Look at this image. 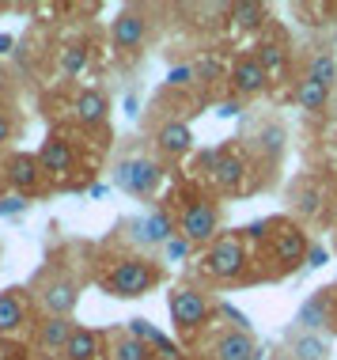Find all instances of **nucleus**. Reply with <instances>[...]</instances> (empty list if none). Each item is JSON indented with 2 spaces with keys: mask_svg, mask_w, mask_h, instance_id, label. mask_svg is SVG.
I'll return each mask as SVG.
<instances>
[{
  "mask_svg": "<svg viewBox=\"0 0 337 360\" xmlns=\"http://www.w3.org/2000/svg\"><path fill=\"white\" fill-rule=\"evenodd\" d=\"M307 250H311V236L303 231V224H296L292 217H269V236L254 250L258 269L250 281H284L307 262Z\"/></svg>",
  "mask_w": 337,
  "mask_h": 360,
  "instance_id": "nucleus-1",
  "label": "nucleus"
},
{
  "mask_svg": "<svg viewBox=\"0 0 337 360\" xmlns=\"http://www.w3.org/2000/svg\"><path fill=\"white\" fill-rule=\"evenodd\" d=\"M163 277H167L163 262H156L152 255H140V250H125V255H114L103 262L99 274H95V285L114 300H140L148 292H156Z\"/></svg>",
  "mask_w": 337,
  "mask_h": 360,
  "instance_id": "nucleus-2",
  "label": "nucleus"
},
{
  "mask_svg": "<svg viewBox=\"0 0 337 360\" xmlns=\"http://www.w3.org/2000/svg\"><path fill=\"white\" fill-rule=\"evenodd\" d=\"M171 201H175L171 212L178 220V236H186L197 250H205L213 239H220V231H224V209H220V201L209 190L178 186Z\"/></svg>",
  "mask_w": 337,
  "mask_h": 360,
  "instance_id": "nucleus-3",
  "label": "nucleus"
},
{
  "mask_svg": "<svg viewBox=\"0 0 337 360\" xmlns=\"http://www.w3.org/2000/svg\"><path fill=\"white\" fill-rule=\"evenodd\" d=\"M250 266H254V250L239 231H220L205 250L197 255V274L213 285H235V281H250Z\"/></svg>",
  "mask_w": 337,
  "mask_h": 360,
  "instance_id": "nucleus-4",
  "label": "nucleus"
},
{
  "mask_svg": "<svg viewBox=\"0 0 337 360\" xmlns=\"http://www.w3.org/2000/svg\"><path fill=\"white\" fill-rule=\"evenodd\" d=\"M27 288H31L34 307L42 311V319H72L76 304H80V281H76V274L65 262L42 266Z\"/></svg>",
  "mask_w": 337,
  "mask_h": 360,
  "instance_id": "nucleus-5",
  "label": "nucleus"
},
{
  "mask_svg": "<svg viewBox=\"0 0 337 360\" xmlns=\"http://www.w3.org/2000/svg\"><path fill=\"white\" fill-rule=\"evenodd\" d=\"M220 304L213 296H209L205 288L197 285H175L167 292V311H171V326H175L178 342H197L201 334L209 330V323H213V311Z\"/></svg>",
  "mask_w": 337,
  "mask_h": 360,
  "instance_id": "nucleus-6",
  "label": "nucleus"
},
{
  "mask_svg": "<svg viewBox=\"0 0 337 360\" xmlns=\"http://www.w3.org/2000/svg\"><path fill=\"white\" fill-rule=\"evenodd\" d=\"M34 155H38V167H42V174H46V182H50V186H61V190L76 186V174H80V155H76L72 137H65V133L53 129Z\"/></svg>",
  "mask_w": 337,
  "mask_h": 360,
  "instance_id": "nucleus-7",
  "label": "nucleus"
},
{
  "mask_svg": "<svg viewBox=\"0 0 337 360\" xmlns=\"http://www.w3.org/2000/svg\"><path fill=\"white\" fill-rule=\"evenodd\" d=\"M163 163L159 160H148V155H129V160L118 163V171H114V182H118V190L133 193V198L140 201H152L163 182Z\"/></svg>",
  "mask_w": 337,
  "mask_h": 360,
  "instance_id": "nucleus-8",
  "label": "nucleus"
},
{
  "mask_svg": "<svg viewBox=\"0 0 337 360\" xmlns=\"http://www.w3.org/2000/svg\"><path fill=\"white\" fill-rule=\"evenodd\" d=\"M292 330H303V334H337V285H326L319 292L300 304L296 311V326Z\"/></svg>",
  "mask_w": 337,
  "mask_h": 360,
  "instance_id": "nucleus-9",
  "label": "nucleus"
},
{
  "mask_svg": "<svg viewBox=\"0 0 337 360\" xmlns=\"http://www.w3.org/2000/svg\"><path fill=\"white\" fill-rule=\"evenodd\" d=\"M34 296L23 285H8L0 292V342H15L34 323Z\"/></svg>",
  "mask_w": 337,
  "mask_h": 360,
  "instance_id": "nucleus-10",
  "label": "nucleus"
},
{
  "mask_svg": "<svg viewBox=\"0 0 337 360\" xmlns=\"http://www.w3.org/2000/svg\"><path fill=\"white\" fill-rule=\"evenodd\" d=\"M4 182L12 186V193H19V198H42L46 190H50V182H46L42 167H38V155L31 152H12L4 160Z\"/></svg>",
  "mask_w": 337,
  "mask_h": 360,
  "instance_id": "nucleus-11",
  "label": "nucleus"
},
{
  "mask_svg": "<svg viewBox=\"0 0 337 360\" xmlns=\"http://www.w3.org/2000/svg\"><path fill=\"white\" fill-rule=\"evenodd\" d=\"M288 201H292V212H296V224H307V220H319L326 205H330V190H326L322 179H315V174H303V179L292 182V190H288Z\"/></svg>",
  "mask_w": 337,
  "mask_h": 360,
  "instance_id": "nucleus-12",
  "label": "nucleus"
},
{
  "mask_svg": "<svg viewBox=\"0 0 337 360\" xmlns=\"http://www.w3.org/2000/svg\"><path fill=\"white\" fill-rule=\"evenodd\" d=\"M246 174H250V152L243 148V144H224L220 163H216V171L209 174V179H213V186L220 193H243L246 190Z\"/></svg>",
  "mask_w": 337,
  "mask_h": 360,
  "instance_id": "nucleus-13",
  "label": "nucleus"
},
{
  "mask_svg": "<svg viewBox=\"0 0 337 360\" xmlns=\"http://www.w3.org/2000/svg\"><path fill=\"white\" fill-rule=\"evenodd\" d=\"M110 42H114V50H121V53H140L144 42H148V15L133 4L121 8V12L110 19Z\"/></svg>",
  "mask_w": 337,
  "mask_h": 360,
  "instance_id": "nucleus-14",
  "label": "nucleus"
},
{
  "mask_svg": "<svg viewBox=\"0 0 337 360\" xmlns=\"http://www.w3.org/2000/svg\"><path fill=\"white\" fill-rule=\"evenodd\" d=\"M227 84H231V91H235V99L243 103V99H254V95L265 91L269 72L258 65L254 53H239L235 61H231V69H227Z\"/></svg>",
  "mask_w": 337,
  "mask_h": 360,
  "instance_id": "nucleus-15",
  "label": "nucleus"
},
{
  "mask_svg": "<svg viewBox=\"0 0 337 360\" xmlns=\"http://www.w3.org/2000/svg\"><path fill=\"white\" fill-rule=\"evenodd\" d=\"M209 360H262V349H258L254 334L227 326L209 338Z\"/></svg>",
  "mask_w": 337,
  "mask_h": 360,
  "instance_id": "nucleus-16",
  "label": "nucleus"
},
{
  "mask_svg": "<svg viewBox=\"0 0 337 360\" xmlns=\"http://www.w3.org/2000/svg\"><path fill=\"white\" fill-rule=\"evenodd\" d=\"M133 228H137L140 247H167L178 236V220L171 212V205H156L152 212H144L140 220H133Z\"/></svg>",
  "mask_w": 337,
  "mask_h": 360,
  "instance_id": "nucleus-17",
  "label": "nucleus"
},
{
  "mask_svg": "<svg viewBox=\"0 0 337 360\" xmlns=\"http://www.w3.org/2000/svg\"><path fill=\"white\" fill-rule=\"evenodd\" d=\"M254 57H258V65H262V69L269 72V80H273V76H284V72H288V65H292V50H288V38L277 31V27H269V31L258 38Z\"/></svg>",
  "mask_w": 337,
  "mask_h": 360,
  "instance_id": "nucleus-18",
  "label": "nucleus"
},
{
  "mask_svg": "<svg viewBox=\"0 0 337 360\" xmlns=\"http://www.w3.org/2000/svg\"><path fill=\"white\" fill-rule=\"evenodd\" d=\"M72 118L80 129H103L110 118V103L103 91H95V87H80L72 99Z\"/></svg>",
  "mask_w": 337,
  "mask_h": 360,
  "instance_id": "nucleus-19",
  "label": "nucleus"
},
{
  "mask_svg": "<svg viewBox=\"0 0 337 360\" xmlns=\"http://www.w3.org/2000/svg\"><path fill=\"white\" fill-rule=\"evenodd\" d=\"M156 152L163 160H182V155L194 152V129H190V122H163L156 129Z\"/></svg>",
  "mask_w": 337,
  "mask_h": 360,
  "instance_id": "nucleus-20",
  "label": "nucleus"
},
{
  "mask_svg": "<svg viewBox=\"0 0 337 360\" xmlns=\"http://www.w3.org/2000/svg\"><path fill=\"white\" fill-rule=\"evenodd\" d=\"M72 330H76L72 319H38V323H34V349H38V353H46V356L61 360L65 345H69V338H72Z\"/></svg>",
  "mask_w": 337,
  "mask_h": 360,
  "instance_id": "nucleus-21",
  "label": "nucleus"
},
{
  "mask_svg": "<svg viewBox=\"0 0 337 360\" xmlns=\"http://www.w3.org/2000/svg\"><path fill=\"white\" fill-rule=\"evenodd\" d=\"M61 360H110L107 334H103V330H91V326H76Z\"/></svg>",
  "mask_w": 337,
  "mask_h": 360,
  "instance_id": "nucleus-22",
  "label": "nucleus"
},
{
  "mask_svg": "<svg viewBox=\"0 0 337 360\" xmlns=\"http://www.w3.org/2000/svg\"><path fill=\"white\" fill-rule=\"evenodd\" d=\"M288 353H292V360H330V338L292 330L288 334Z\"/></svg>",
  "mask_w": 337,
  "mask_h": 360,
  "instance_id": "nucleus-23",
  "label": "nucleus"
},
{
  "mask_svg": "<svg viewBox=\"0 0 337 360\" xmlns=\"http://www.w3.org/2000/svg\"><path fill=\"white\" fill-rule=\"evenodd\" d=\"M227 15H231V27H235L239 34H254L269 23L265 4H258V0H239V4L227 8Z\"/></svg>",
  "mask_w": 337,
  "mask_h": 360,
  "instance_id": "nucleus-24",
  "label": "nucleus"
},
{
  "mask_svg": "<svg viewBox=\"0 0 337 360\" xmlns=\"http://www.w3.org/2000/svg\"><path fill=\"white\" fill-rule=\"evenodd\" d=\"M107 342H110L107 345L110 360H156V356H152V349L144 345V342H137L129 330H110Z\"/></svg>",
  "mask_w": 337,
  "mask_h": 360,
  "instance_id": "nucleus-25",
  "label": "nucleus"
},
{
  "mask_svg": "<svg viewBox=\"0 0 337 360\" xmlns=\"http://www.w3.org/2000/svg\"><path fill=\"white\" fill-rule=\"evenodd\" d=\"M307 80H315V84H322V87H333L337 80V57L330 46H319L311 57H307V69H303Z\"/></svg>",
  "mask_w": 337,
  "mask_h": 360,
  "instance_id": "nucleus-26",
  "label": "nucleus"
},
{
  "mask_svg": "<svg viewBox=\"0 0 337 360\" xmlns=\"http://www.w3.org/2000/svg\"><path fill=\"white\" fill-rule=\"evenodd\" d=\"M296 103H300V110L307 114H322L326 106H330V87L315 84V80H296Z\"/></svg>",
  "mask_w": 337,
  "mask_h": 360,
  "instance_id": "nucleus-27",
  "label": "nucleus"
},
{
  "mask_svg": "<svg viewBox=\"0 0 337 360\" xmlns=\"http://www.w3.org/2000/svg\"><path fill=\"white\" fill-rule=\"evenodd\" d=\"M57 69H61V76H80L88 69V50H84L80 42L61 46V50H57Z\"/></svg>",
  "mask_w": 337,
  "mask_h": 360,
  "instance_id": "nucleus-28",
  "label": "nucleus"
},
{
  "mask_svg": "<svg viewBox=\"0 0 337 360\" xmlns=\"http://www.w3.org/2000/svg\"><path fill=\"white\" fill-rule=\"evenodd\" d=\"M258 152H262L265 155V160H281V155H284V129H281V125H262V129H258Z\"/></svg>",
  "mask_w": 337,
  "mask_h": 360,
  "instance_id": "nucleus-29",
  "label": "nucleus"
},
{
  "mask_svg": "<svg viewBox=\"0 0 337 360\" xmlns=\"http://www.w3.org/2000/svg\"><path fill=\"white\" fill-rule=\"evenodd\" d=\"M125 330H129V334L137 338V342H144V345H148V349H152V345H156L159 338H163L159 330H156V326L148 323V319H129V326H125Z\"/></svg>",
  "mask_w": 337,
  "mask_h": 360,
  "instance_id": "nucleus-30",
  "label": "nucleus"
},
{
  "mask_svg": "<svg viewBox=\"0 0 337 360\" xmlns=\"http://www.w3.org/2000/svg\"><path fill=\"white\" fill-rule=\"evenodd\" d=\"M197 84V72L194 65H175V69L167 72V87H178V91H186V87Z\"/></svg>",
  "mask_w": 337,
  "mask_h": 360,
  "instance_id": "nucleus-31",
  "label": "nucleus"
},
{
  "mask_svg": "<svg viewBox=\"0 0 337 360\" xmlns=\"http://www.w3.org/2000/svg\"><path fill=\"white\" fill-rule=\"evenodd\" d=\"M163 250H167V262H186V258L194 255L197 247H194V243H190L186 236H175V239H171V243H167V247H163Z\"/></svg>",
  "mask_w": 337,
  "mask_h": 360,
  "instance_id": "nucleus-32",
  "label": "nucleus"
},
{
  "mask_svg": "<svg viewBox=\"0 0 337 360\" xmlns=\"http://www.w3.org/2000/svg\"><path fill=\"white\" fill-rule=\"evenodd\" d=\"M152 356H156V360H186V353H182V345H175L167 334H163L159 342L152 345Z\"/></svg>",
  "mask_w": 337,
  "mask_h": 360,
  "instance_id": "nucleus-33",
  "label": "nucleus"
},
{
  "mask_svg": "<svg viewBox=\"0 0 337 360\" xmlns=\"http://www.w3.org/2000/svg\"><path fill=\"white\" fill-rule=\"evenodd\" d=\"M31 201L27 198H19V193H8V198H0V217H19Z\"/></svg>",
  "mask_w": 337,
  "mask_h": 360,
  "instance_id": "nucleus-34",
  "label": "nucleus"
},
{
  "mask_svg": "<svg viewBox=\"0 0 337 360\" xmlns=\"http://www.w3.org/2000/svg\"><path fill=\"white\" fill-rule=\"evenodd\" d=\"M326 262H330V250H326L322 243H311V250H307V262H303V266H307V269H322Z\"/></svg>",
  "mask_w": 337,
  "mask_h": 360,
  "instance_id": "nucleus-35",
  "label": "nucleus"
},
{
  "mask_svg": "<svg viewBox=\"0 0 337 360\" xmlns=\"http://www.w3.org/2000/svg\"><path fill=\"white\" fill-rule=\"evenodd\" d=\"M216 311H220V315H227V319H231V326H235V330H246V334H250V319H246L239 307H231V304H220Z\"/></svg>",
  "mask_w": 337,
  "mask_h": 360,
  "instance_id": "nucleus-36",
  "label": "nucleus"
},
{
  "mask_svg": "<svg viewBox=\"0 0 337 360\" xmlns=\"http://www.w3.org/2000/svg\"><path fill=\"white\" fill-rule=\"evenodd\" d=\"M12 137H15V118H12V110H4V106H0V148H4Z\"/></svg>",
  "mask_w": 337,
  "mask_h": 360,
  "instance_id": "nucleus-37",
  "label": "nucleus"
},
{
  "mask_svg": "<svg viewBox=\"0 0 337 360\" xmlns=\"http://www.w3.org/2000/svg\"><path fill=\"white\" fill-rule=\"evenodd\" d=\"M194 72H197V80H201V84H213L216 76H220L216 61H197V65H194Z\"/></svg>",
  "mask_w": 337,
  "mask_h": 360,
  "instance_id": "nucleus-38",
  "label": "nucleus"
},
{
  "mask_svg": "<svg viewBox=\"0 0 337 360\" xmlns=\"http://www.w3.org/2000/svg\"><path fill=\"white\" fill-rule=\"evenodd\" d=\"M31 353H27L23 345H15V342H0V360H27Z\"/></svg>",
  "mask_w": 337,
  "mask_h": 360,
  "instance_id": "nucleus-39",
  "label": "nucleus"
},
{
  "mask_svg": "<svg viewBox=\"0 0 337 360\" xmlns=\"http://www.w3.org/2000/svg\"><path fill=\"white\" fill-rule=\"evenodd\" d=\"M243 106H239V99H231V103H224L220 106V118H231V114H239Z\"/></svg>",
  "mask_w": 337,
  "mask_h": 360,
  "instance_id": "nucleus-40",
  "label": "nucleus"
},
{
  "mask_svg": "<svg viewBox=\"0 0 337 360\" xmlns=\"http://www.w3.org/2000/svg\"><path fill=\"white\" fill-rule=\"evenodd\" d=\"M12 46H15L12 34H0V53H12Z\"/></svg>",
  "mask_w": 337,
  "mask_h": 360,
  "instance_id": "nucleus-41",
  "label": "nucleus"
},
{
  "mask_svg": "<svg viewBox=\"0 0 337 360\" xmlns=\"http://www.w3.org/2000/svg\"><path fill=\"white\" fill-rule=\"evenodd\" d=\"M269 360H292V353H288V345H284V349H273V353H269Z\"/></svg>",
  "mask_w": 337,
  "mask_h": 360,
  "instance_id": "nucleus-42",
  "label": "nucleus"
},
{
  "mask_svg": "<svg viewBox=\"0 0 337 360\" xmlns=\"http://www.w3.org/2000/svg\"><path fill=\"white\" fill-rule=\"evenodd\" d=\"M27 360H57V356H46V353H38V349H34V353L27 356Z\"/></svg>",
  "mask_w": 337,
  "mask_h": 360,
  "instance_id": "nucleus-43",
  "label": "nucleus"
},
{
  "mask_svg": "<svg viewBox=\"0 0 337 360\" xmlns=\"http://www.w3.org/2000/svg\"><path fill=\"white\" fill-rule=\"evenodd\" d=\"M333 224H337V198H333Z\"/></svg>",
  "mask_w": 337,
  "mask_h": 360,
  "instance_id": "nucleus-44",
  "label": "nucleus"
},
{
  "mask_svg": "<svg viewBox=\"0 0 337 360\" xmlns=\"http://www.w3.org/2000/svg\"><path fill=\"white\" fill-rule=\"evenodd\" d=\"M186 360H209V356H186Z\"/></svg>",
  "mask_w": 337,
  "mask_h": 360,
  "instance_id": "nucleus-45",
  "label": "nucleus"
}]
</instances>
